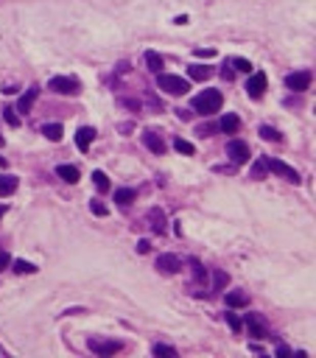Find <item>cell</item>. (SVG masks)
<instances>
[{
	"mask_svg": "<svg viewBox=\"0 0 316 358\" xmlns=\"http://www.w3.org/2000/svg\"><path fill=\"white\" fill-rule=\"evenodd\" d=\"M224 104V95L218 93V90H201L199 95L193 98V109L199 112V115H213V112H218Z\"/></svg>",
	"mask_w": 316,
	"mask_h": 358,
	"instance_id": "1",
	"label": "cell"
},
{
	"mask_svg": "<svg viewBox=\"0 0 316 358\" xmlns=\"http://www.w3.org/2000/svg\"><path fill=\"white\" fill-rule=\"evenodd\" d=\"M157 87L163 90V93H168V95H185L190 90L185 79H179V76H168V73H160Z\"/></svg>",
	"mask_w": 316,
	"mask_h": 358,
	"instance_id": "2",
	"label": "cell"
},
{
	"mask_svg": "<svg viewBox=\"0 0 316 358\" xmlns=\"http://www.w3.org/2000/svg\"><path fill=\"white\" fill-rule=\"evenodd\" d=\"M87 347L93 350L95 355H115V353H121L123 350V342H109V339H90L87 342Z\"/></svg>",
	"mask_w": 316,
	"mask_h": 358,
	"instance_id": "3",
	"label": "cell"
},
{
	"mask_svg": "<svg viewBox=\"0 0 316 358\" xmlns=\"http://www.w3.org/2000/svg\"><path fill=\"white\" fill-rule=\"evenodd\" d=\"M266 165H269V171H274V174H277V176L288 179L291 185H300V182H302V176L297 174V171L291 168L288 163H283V160H274V157H272V160H269V163H266Z\"/></svg>",
	"mask_w": 316,
	"mask_h": 358,
	"instance_id": "4",
	"label": "cell"
},
{
	"mask_svg": "<svg viewBox=\"0 0 316 358\" xmlns=\"http://www.w3.org/2000/svg\"><path fill=\"white\" fill-rule=\"evenodd\" d=\"M53 90V93H59V95H76L79 93V81L76 79H70V76H56V79H51V84H48Z\"/></svg>",
	"mask_w": 316,
	"mask_h": 358,
	"instance_id": "5",
	"label": "cell"
},
{
	"mask_svg": "<svg viewBox=\"0 0 316 358\" xmlns=\"http://www.w3.org/2000/svg\"><path fill=\"white\" fill-rule=\"evenodd\" d=\"M227 157H230L235 165L249 163V146H246V143H241V140H230V143H227Z\"/></svg>",
	"mask_w": 316,
	"mask_h": 358,
	"instance_id": "6",
	"label": "cell"
},
{
	"mask_svg": "<svg viewBox=\"0 0 316 358\" xmlns=\"http://www.w3.org/2000/svg\"><path fill=\"white\" fill-rule=\"evenodd\" d=\"M285 87L294 90V93H305L311 87V73L308 70H297V73H288L285 76Z\"/></svg>",
	"mask_w": 316,
	"mask_h": 358,
	"instance_id": "7",
	"label": "cell"
},
{
	"mask_svg": "<svg viewBox=\"0 0 316 358\" xmlns=\"http://www.w3.org/2000/svg\"><path fill=\"white\" fill-rule=\"evenodd\" d=\"M266 87H269V79H266V73H252L249 76V81H246V93H249V98H263V93H266Z\"/></svg>",
	"mask_w": 316,
	"mask_h": 358,
	"instance_id": "8",
	"label": "cell"
},
{
	"mask_svg": "<svg viewBox=\"0 0 316 358\" xmlns=\"http://www.w3.org/2000/svg\"><path fill=\"white\" fill-rule=\"evenodd\" d=\"M157 268L163 274H176L182 268V260L176 258V255H160V258H157Z\"/></svg>",
	"mask_w": 316,
	"mask_h": 358,
	"instance_id": "9",
	"label": "cell"
},
{
	"mask_svg": "<svg viewBox=\"0 0 316 358\" xmlns=\"http://www.w3.org/2000/svg\"><path fill=\"white\" fill-rule=\"evenodd\" d=\"M143 143H146V148H148V151H154V154H165V148H168L160 132H146V135H143Z\"/></svg>",
	"mask_w": 316,
	"mask_h": 358,
	"instance_id": "10",
	"label": "cell"
},
{
	"mask_svg": "<svg viewBox=\"0 0 316 358\" xmlns=\"http://www.w3.org/2000/svg\"><path fill=\"white\" fill-rule=\"evenodd\" d=\"M93 140H95V129L93 126H81L79 132H76V146H79L81 151H87Z\"/></svg>",
	"mask_w": 316,
	"mask_h": 358,
	"instance_id": "11",
	"label": "cell"
},
{
	"mask_svg": "<svg viewBox=\"0 0 316 358\" xmlns=\"http://www.w3.org/2000/svg\"><path fill=\"white\" fill-rule=\"evenodd\" d=\"M34 101H37V87L26 90V93L20 95V101H17V112H31Z\"/></svg>",
	"mask_w": 316,
	"mask_h": 358,
	"instance_id": "12",
	"label": "cell"
},
{
	"mask_svg": "<svg viewBox=\"0 0 316 358\" xmlns=\"http://www.w3.org/2000/svg\"><path fill=\"white\" fill-rule=\"evenodd\" d=\"M56 174H59V179H64V182H70V185H76L81 179V174H79V168H76V165H59Z\"/></svg>",
	"mask_w": 316,
	"mask_h": 358,
	"instance_id": "13",
	"label": "cell"
},
{
	"mask_svg": "<svg viewBox=\"0 0 316 358\" xmlns=\"http://www.w3.org/2000/svg\"><path fill=\"white\" fill-rule=\"evenodd\" d=\"M137 199V193L132 188H121V190H115V202H118V207H123V210H126L129 205H132V202Z\"/></svg>",
	"mask_w": 316,
	"mask_h": 358,
	"instance_id": "14",
	"label": "cell"
},
{
	"mask_svg": "<svg viewBox=\"0 0 316 358\" xmlns=\"http://www.w3.org/2000/svg\"><path fill=\"white\" fill-rule=\"evenodd\" d=\"M146 68L151 70V73H163V56H160L157 51H146Z\"/></svg>",
	"mask_w": 316,
	"mask_h": 358,
	"instance_id": "15",
	"label": "cell"
},
{
	"mask_svg": "<svg viewBox=\"0 0 316 358\" xmlns=\"http://www.w3.org/2000/svg\"><path fill=\"white\" fill-rule=\"evenodd\" d=\"M227 305L230 308H243V305H249V297L246 294H241V291H227Z\"/></svg>",
	"mask_w": 316,
	"mask_h": 358,
	"instance_id": "16",
	"label": "cell"
},
{
	"mask_svg": "<svg viewBox=\"0 0 316 358\" xmlns=\"http://www.w3.org/2000/svg\"><path fill=\"white\" fill-rule=\"evenodd\" d=\"M246 327H249V333H252L255 339H263V336H266V327L260 325V319H258L255 314H249V316H246Z\"/></svg>",
	"mask_w": 316,
	"mask_h": 358,
	"instance_id": "17",
	"label": "cell"
},
{
	"mask_svg": "<svg viewBox=\"0 0 316 358\" xmlns=\"http://www.w3.org/2000/svg\"><path fill=\"white\" fill-rule=\"evenodd\" d=\"M17 190V176L11 174H0V196H9Z\"/></svg>",
	"mask_w": 316,
	"mask_h": 358,
	"instance_id": "18",
	"label": "cell"
},
{
	"mask_svg": "<svg viewBox=\"0 0 316 358\" xmlns=\"http://www.w3.org/2000/svg\"><path fill=\"white\" fill-rule=\"evenodd\" d=\"M238 126H241V121H238V115H224L221 121H218V129L227 135H232V132H238Z\"/></svg>",
	"mask_w": 316,
	"mask_h": 358,
	"instance_id": "19",
	"label": "cell"
},
{
	"mask_svg": "<svg viewBox=\"0 0 316 358\" xmlns=\"http://www.w3.org/2000/svg\"><path fill=\"white\" fill-rule=\"evenodd\" d=\"M188 73H190V79H193V81H207L213 76V70L210 68H201V64H193Z\"/></svg>",
	"mask_w": 316,
	"mask_h": 358,
	"instance_id": "20",
	"label": "cell"
},
{
	"mask_svg": "<svg viewBox=\"0 0 316 358\" xmlns=\"http://www.w3.org/2000/svg\"><path fill=\"white\" fill-rule=\"evenodd\" d=\"M42 135L48 137V140H62V123H45L42 126Z\"/></svg>",
	"mask_w": 316,
	"mask_h": 358,
	"instance_id": "21",
	"label": "cell"
},
{
	"mask_svg": "<svg viewBox=\"0 0 316 358\" xmlns=\"http://www.w3.org/2000/svg\"><path fill=\"white\" fill-rule=\"evenodd\" d=\"M224 319H227V325H230V330H232V333H241V330H243V319H241L238 314L227 311V314H224Z\"/></svg>",
	"mask_w": 316,
	"mask_h": 358,
	"instance_id": "22",
	"label": "cell"
},
{
	"mask_svg": "<svg viewBox=\"0 0 316 358\" xmlns=\"http://www.w3.org/2000/svg\"><path fill=\"white\" fill-rule=\"evenodd\" d=\"M174 148L179 154H188V157H193V154H196V146H193V143H188V140H182V137H174Z\"/></svg>",
	"mask_w": 316,
	"mask_h": 358,
	"instance_id": "23",
	"label": "cell"
},
{
	"mask_svg": "<svg viewBox=\"0 0 316 358\" xmlns=\"http://www.w3.org/2000/svg\"><path fill=\"white\" fill-rule=\"evenodd\" d=\"M151 221H154V224H151V227H154V232H157V235H165V216L157 210V207L151 210Z\"/></svg>",
	"mask_w": 316,
	"mask_h": 358,
	"instance_id": "24",
	"label": "cell"
},
{
	"mask_svg": "<svg viewBox=\"0 0 316 358\" xmlns=\"http://www.w3.org/2000/svg\"><path fill=\"white\" fill-rule=\"evenodd\" d=\"M258 135L263 137V140H269V143H280V140H283V135H280L274 126H260V132H258Z\"/></svg>",
	"mask_w": 316,
	"mask_h": 358,
	"instance_id": "25",
	"label": "cell"
},
{
	"mask_svg": "<svg viewBox=\"0 0 316 358\" xmlns=\"http://www.w3.org/2000/svg\"><path fill=\"white\" fill-rule=\"evenodd\" d=\"M227 283H230V274L221 272V268H216V272H213V285H216V291L227 288Z\"/></svg>",
	"mask_w": 316,
	"mask_h": 358,
	"instance_id": "26",
	"label": "cell"
},
{
	"mask_svg": "<svg viewBox=\"0 0 316 358\" xmlns=\"http://www.w3.org/2000/svg\"><path fill=\"white\" fill-rule=\"evenodd\" d=\"M93 182H95V188L104 190V193L109 190V176H106L104 171H95V174H93Z\"/></svg>",
	"mask_w": 316,
	"mask_h": 358,
	"instance_id": "27",
	"label": "cell"
},
{
	"mask_svg": "<svg viewBox=\"0 0 316 358\" xmlns=\"http://www.w3.org/2000/svg\"><path fill=\"white\" fill-rule=\"evenodd\" d=\"M230 64L238 70V73H252V62H249V59H238V56H235Z\"/></svg>",
	"mask_w": 316,
	"mask_h": 358,
	"instance_id": "28",
	"label": "cell"
},
{
	"mask_svg": "<svg viewBox=\"0 0 316 358\" xmlns=\"http://www.w3.org/2000/svg\"><path fill=\"white\" fill-rule=\"evenodd\" d=\"M14 272L17 274H34V272H37V266L28 263V260H14Z\"/></svg>",
	"mask_w": 316,
	"mask_h": 358,
	"instance_id": "29",
	"label": "cell"
},
{
	"mask_svg": "<svg viewBox=\"0 0 316 358\" xmlns=\"http://www.w3.org/2000/svg\"><path fill=\"white\" fill-rule=\"evenodd\" d=\"M154 355H163V358H176V350L168 347V344H157L154 347Z\"/></svg>",
	"mask_w": 316,
	"mask_h": 358,
	"instance_id": "30",
	"label": "cell"
},
{
	"mask_svg": "<svg viewBox=\"0 0 316 358\" xmlns=\"http://www.w3.org/2000/svg\"><path fill=\"white\" fill-rule=\"evenodd\" d=\"M90 210H93V216H106V213H109V210H106V205H104L101 199H93V202H90Z\"/></svg>",
	"mask_w": 316,
	"mask_h": 358,
	"instance_id": "31",
	"label": "cell"
},
{
	"mask_svg": "<svg viewBox=\"0 0 316 358\" xmlns=\"http://www.w3.org/2000/svg\"><path fill=\"white\" fill-rule=\"evenodd\" d=\"M266 174H269V165H266V163H255L252 165V176L255 179H263Z\"/></svg>",
	"mask_w": 316,
	"mask_h": 358,
	"instance_id": "32",
	"label": "cell"
},
{
	"mask_svg": "<svg viewBox=\"0 0 316 358\" xmlns=\"http://www.w3.org/2000/svg\"><path fill=\"white\" fill-rule=\"evenodd\" d=\"M6 112V123H9V126H20V118L14 115V109H3Z\"/></svg>",
	"mask_w": 316,
	"mask_h": 358,
	"instance_id": "33",
	"label": "cell"
},
{
	"mask_svg": "<svg viewBox=\"0 0 316 358\" xmlns=\"http://www.w3.org/2000/svg\"><path fill=\"white\" fill-rule=\"evenodd\" d=\"M193 274H196V280H199V283L207 277V274H205V268H201V263H199V260H193Z\"/></svg>",
	"mask_w": 316,
	"mask_h": 358,
	"instance_id": "34",
	"label": "cell"
},
{
	"mask_svg": "<svg viewBox=\"0 0 316 358\" xmlns=\"http://www.w3.org/2000/svg\"><path fill=\"white\" fill-rule=\"evenodd\" d=\"M6 266H11V255L9 252H0V272H3Z\"/></svg>",
	"mask_w": 316,
	"mask_h": 358,
	"instance_id": "35",
	"label": "cell"
},
{
	"mask_svg": "<svg viewBox=\"0 0 316 358\" xmlns=\"http://www.w3.org/2000/svg\"><path fill=\"white\" fill-rule=\"evenodd\" d=\"M196 56H213V53H216V51H213V48H196Z\"/></svg>",
	"mask_w": 316,
	"mask_h": 358,
	"instance_id": "36",
	"label": "cell"
},
{
	"mask_svg": "<svg viewBox=\"0 0 316 358\" xmlns=\"http://www.w3.org/2000/svg\"><path fill=\"white\" fill-rule=\"evenodd\" d=\"M148 249H151V243H148V241H140V243H137V252H140V255H146Z\"/></svg>",
	"mask_w": 316,
	"mask_h": 358,
	"instance_id": "37",
	"label": "cell"
},
{
	"mask_svg": "<svg viewBox=\"0 0 316 358\" xmlns=\"http://www.w3.org/2000/svg\"><path fill=\"white\" fill-rule=\"evenodd\" d=\"M277 355H291V350H288V347H283V344H280V347H277Z\"/></svg>",
	"mask_w": 316,
	"mask_h": 358,
	"instance_id": "38",
	"label": "cell"
},
{
	"mask_svg": "<svg viewBox=\"0 0 316 358\" xmlns=\"http://www.w3.org/2000/svg\"><path fill=\"white\" fill-rule=\"evenodd\" d=\"M6 216V205H0V218H3Z\"/></svg>",
	"mask_w": 316,
	"mask_h": 358,
	"instance_id": "39",
	"label": "cell"
},
{
	"mask_svg": "<svg viewBox=\"0 0 316 358\" xmlns=\"http://www.w3.org/2000/svg\"><path fill=\"white\" fill-rule=\"evenodd\" d=\"M0 165H6V160H3V157H0Z\"/></svg>",
	"mask_w": 316,
	"mask_h": 358,
	"instance_id": "40",
	"label": "cell"
},
{
	"mask_svg": "<svg viewBox=\"0 0 316 358\" xmlns=\"http://www.w3.org/2000/svg\"><path fill=\"white\" fill-rule=\"evenodd\" d=\"M0 146H3V137H0Z\"/></svg>",
	"mask_w": 316,
	"mask_h": 358,
	"instance_id": "41",
	"label": "cell"
}]
</instances>
